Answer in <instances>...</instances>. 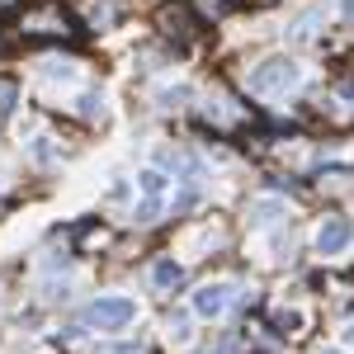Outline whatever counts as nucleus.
I'll return each mask as SVG.
<instances>
[{
  "instance_id": "0eeeda50",
  "label": "nucleus",
  "mask_w": 354,
  "mask_h": 354,
  "mask_svg": "<svg viewBox=\"0 0 354 354\" xmlns=\"http://www.w3.org/2000/svg\"><path fill=\"white\" fill-rule=\"evenodd\" d=\"M137 180H142V194H151V198L165 189V175H161V170H142Z\"/></svg>"
},
{
  "instance_id": "f257e3e1",
  "label": "nucleus",
  "mask_w": 354,
  "mask_h": 354,
  "mask_svg": "<svg viewBox=\"0 0 354 354\" xmlns=\"http://www.w3.org/2000/svg\"><path fill=\"white\" fill-rule=\"evenodd\" d=\"M137 322V302L133 298H95L85 307V326H100V330H123Z\"/></svg>"
},
{
  "instance_id": "f8f14e48",
  "label": "nucleus",
  "mask_w": 354,
  "mask_h": 354,
  "mask_svg": "<svg viewBox=\"0 0 354 354\" xmlns=\"http://www.w3.org/2000/svg\"><path fill=\"white\" fill-rule=\"evenodd\" d=\"M156 213H161L156 203H142V208H137V222H156Z\"/></svg>"
},
{
  "instance_id": "9d476101",
  "label": "nucleus",
  "mask_w": 354,
  "mask_h": 354,
  "mask_svg": "<svg viewBox=\"0 0 354 354\" xmlns=\"http://www.w3.org/2000/svg\"><path fill=\"white\" fill-rule=\"evenodd\" d=\"M81 113H85V118H95V113H104V100H100V95H85V100H81Z\"/></svg>"
},
{
  "instance_id": "2eb2a0df",
  "label": "nucleus",
  "mask_w": 354,
  "mask_h": 354,
  "mask_svg": "<svg viewBox=\"0 0 354 354\" xmlns=\"http://www.w3.org/2000/svg\"><path fill=\"white\" fill-rule=\"evenodd\" d=\"M340 5H345V15H350V19H354V0H340Z\"/></svg>"
},
{
  "instance_id": "20e7f679",
  "label": "nucleus",
  "mask_w": 354,
  "mask_h": 354,
  "mask_svg": "<svg viewBox=\"0 0 354 354\" xmlns=\"http://www.w3.org/2000/svg\"><path fill=\"white\" fill-rule=\"evenodd\" d=\"M227 302H232V283H203V288L194 293V312H198V317H222Z\"/></svg>"
},
{
  "instance_id": "4468645a",
  "label": "nucleus",
  "mask_w": 354,
  "mask_h": 354,
  "mask_svg": "<svg viewBox=\"0 0 354 354\" xmlns=\"http://www.w3.org/2000/svg\"><path fill=\"white\" fill-rule=\"evenodd\" d=\"M208 354H236V345H232V340H222L218 350H208Z\"/></svg>"
},
{
  "instance_id": "9b49d317",
  "label": "nucleus",
  "mask_w": 354,
  "mask_h": 354,
  "mask_svg": "<svg viewBox=\"0 0 354 354\" xmlns=\"http://www.w3.org/2000/svg\"><path fill=\"white\" fill-rule=\"evenodd\" d=\"M170 335H175V340H189V322H185V317H175V322H170Z\"/></svg>"
},
{
  "instance_id": "39448f33",
  "label": "nucleus",
  "mask_w": 354,
  "mask_h": 354,
  "mask_svg": "<svg viewBox=\"0 0 354 354\" xmlns=\"http://www.w3.org/2000/svg\"><path fill=\"white\" fill-rule=\"evenodd\" d=\"M151 279H156V288H175V283L185 279V270H180L175 260H156V265H151Z\"/></svg>"
},
{
  "instance_id": "ddd939ff",
  "label": "nucleus",
  "mask_w": 354,
  "mask_h": 354,
  "mask_svg": "<svg viewBox=\"0 0 354 354\" xmlns=\"http://www.w3.org/2000/svg\"><path fill=\"white\" fill-rule=\"evenodd\" d=\"M104 354H142V340H137V345H109Z\"/></svg>"
},
{
  "instance_id": "6e6552de",
  "label": "nucleus",
  "mask_w": 354,
  "mask_h": 354,
  "mask_svg": "<svg viewBox=\"0 0 354 354\" xmlns=\"http://www.w3.org/2000/svg\"><path fill=\"white\" fill-rule=\"evenodd\" d=\"M15 95H19L15 85H10V81H0V118H5V113L15 109Z\"/></svg>"
},
{
  "instance_id": "f3484780",
  "label": "nucleus",
  "mask_w": 354,
  "mask_h": 354,
  "mask_svg": "<svg viewBox=\"0 0 354 354\" xmlns=\"http://www.w3.org/2000/svg\"><path fill=\"white\" fill-rule=\"evenodd\" d=\"M0 5H5V0H0Z\"/></svg>"
},
{
  "instance_id": "7ed1b4c3",
  "label": "nucleus",
  "mask_w": 354,
  "mask_h": 354,
  "mask_svg": "<svg viewBox=\"0 0 354 354\" xmlns=\"http://www.w3.org/2000/svg\"><path fill=\"white\" fill-rule=\"evenodd\" d=\"M350 241H354V222L350 218H326L322 232H317V250H322V255H340Z\"/></svg>"
},
{
  "instance_id": "423d86ee",
  "label": "nucleus",
  "mask_w": 354,
  "mask_h": 354,
  "mask_svg": "<svg viewBox=\"0 0 354 354\" xmlns=\"http://www.w3.org/2000/svg\"><path fill=\"white\" fill-rule=\"evenodd\" d=\"M43 76H48V81H71L76 66H71V62H43Z\"/></svg>"
},
{
  "instance_id": "dca6fc26",
  "label": "nucleus",
  "mask_w": 354,
  "mask_h": 354,
  "mask_svg": "<svg viewBox=\"0 0 354 354\" xmlns=\"http://www.w3.org/2000/svg\"><path fill=\"white\" fill-rule=\"evenodd\" d=\"M326 354H340V350H326Z\"/></svg>"
},
{
  "instance_id": "f03ea898",
  "label": "nucleus",
  "mask_w": 354,
  "mask_h": 354,
  "mask_svg": "<svg viewBox=\"0 0 354 354\" xmlns=\"http://www.w3.org/2000/svg\"><path fill=\"white\" fill-rule=\"evenodd\" d=\"M298 81V66L288 62V57H265L255 71H250V90L255 95H274V90H288V85Z\"/></svg>"
},
{
  "instance_id": "1a4fd4ad",
  "label": "nucleus",
  "mask_w": 354,
  "mask_h": 354,
  "mask_svg": "<svg viewBox=\"0 0 354 354\" xmlns=\"http://www.w3.org/2000/svg\"><path fill=\"white\" fill-rule=\"evenodd\" d=\"M274 218H279V203H274V198H270V203H255V222H260V227L274 222Z\"/></svg>"
}]
</instances>
